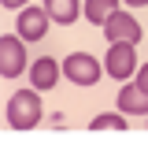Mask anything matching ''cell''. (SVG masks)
Masks as SVG:
<instances>
[{"mask_svg": "<svg viewBox=\"0 0 148 145\" xmlns=\"http://www.w3.org/2000/svg\"><path fill=\"white\" fill-rule=\"evenodd\" d=\"M41 123V89H18L8 101V127L11 130H30Z\"/></svg>", "mask_w": 148, "mask_h": 145, "instance_id": "6da1fadb", "label": "cell"}, {"mask_svg": "<svg viewBox=\"0 0 148 145\" xmlns=\"http://www.w3.org/2000/svg\"><path fill=\"white\" fill-rule=\"evenodd\" d=\"M104 71L111 78H119V82H126L130 74H137V45L133 41H111L108 56H104Z\"/></svg>", "mask_w": 148, "mask_h": 145, "instance_id": "7a4b0ae2", "label": "cell"}, {"mask_svg": "<svg viewBox=\"0 0 148 145\" xmlns=\"http://www.w3.org/2000/svg\"><path fill=\"white\" fill-rule=\"evenodd\" d=\"M63 74L74 86H96L104 71H100V60H92L89 52H71L63 60Z\"/></svg>", "mask_w": 148, "mask_h": 145, "instance_id": "3957f363", "label": "cell"}, {"mask_svg": "<svg viewBox=\"0 0 148 145\" xmlns=\"http://www.w3.org/2000/svg\"><path fill=\"white\" fill-rule=\"evenodd\" d=\"M26 71V49H22V37L4 34L0 37V74L4 78H18Z\"/></svg>", "mask_w": 148, "mask_h": 145, "instance_id": "277c9868", "label": "cell"}, {"mask_svg": "<svg viewBox=\"0 0 148 145\" xmlns=\"http://www.w3.org/2000/svg\"><path fill=\"white\" fill-rule=\"evenodd\" d=\"M48 22H52V15L45 11V8H22L18 11V22H15V34L22 37V41H41V37L48 34Z\"/></svg>", "mask_w": 148, "mask_h": 145, "instance_id": "5b68a950", "label": "cell"}, {"mask_svg": "<svg viewBox=\"0 0 148 145\" xmlns=\"http://www.w3.org/2000/svg\"><path fill=\"white\" fill-rule=\"evenodd\" d=\"M104 34H108V41H141V22L130 15V11H119V15H111L108 22H104Z\"/></svg>", "mask_w": 148, "mask_h": 145, "instance_id": "8992f818", "label": "cell"}, {"mask_svg": "<svg viewBox=\"0 0 148 145\" xmlns=\"http://www.w3.org/2000/svg\"><path fill=\"white\" fill-rule=\"evenodd\" d=\"M59 74H63V67L56 60H48V56H41V60H34V67H30V86L48 93V89H56Z\"/></svg>", "mask_w": 148, "mask_h": 145, "instance_id": "52a82bcc", "label": "cell"}, {"mask_svg": "<svg viewBox=\"0 0 148 145\" xmlns=\"http://www.w3.org/2000/svg\"><path fill=\"white\" fill-rule=\"evenodd\" d=\"M119 112L122 115H148V89H141L137 82L119 89Z\"/></svg>", "mask_w": 148, "mask_h": 145, "instance_id": "ba28073f", "label": "cell"}, {"mask_svg": "<svg viewBox=\"0 0 148 145\" xmlns=\"http://www.w3.org/2000/svg\"><path fill=\"white\" fill-rule=\"evenodd\" d=\"M45 11H48V15H52V22H59V26H71L74 19L82 15L78 0H45Z\"/></svg>", "mask_w": 148, "mask_h": 145, "instance_id": "9c48e42d", "label": "cell"}, {"mask_svg": "<svg viewBox=\"0 0 148 145\" xmlns=\"http://www.w3.org/2000/svg\"><path fill=\"white\" fill-rule=\"evenodd\" d=\"M111 15H119V0H85V19L92 26H104Z\"/></svg>", "mask_w": 148, "mask_h": 145, "instance_id": "30bf717a", "label": "cell"}, {"mask_svg": "<svg viewBox=\"0 0 148 145\" xmlns=\"http://www.w3.org/2000/svg\"><path fill=\"white\" fill-rule=\"evenodd\" d=\"M89 130H126V115L122 112H100L96 119H89Z\"/></svg>", "mask_w": 148, "mask_h": 145, "instance_id": "8fae6325", "label": "cell"}, {"mask_svg": "<svg viewBox=\"0 0 148 145\" xmlns=\"http://www.w3.org/2000/svg\"><path fill=\"white\" fill-rule=\"evenodd\" d=\"M133 82H137L141 89H148V63H141V71L133 74Z\"/></svg>", "mask_w": 148, "mask_h": 145, "instance_id": "7c38bea8", "label": "cell"}, {"mask_svg": "<svg viewBox=\"0 0 148 145\" xmlns=\"http://www.w3.org/2000/svg\"><path fill=\"white\" fill-rule=\"evenodd\" d=\"M0 4H4V8H8V11H22V8H30V0H0Z\"/></svg>", "mask_w": 148, "mask_h": 145, "instance_id": "4fadbf2b", "label": "cell"}, {"mask_svg": "<svg viewBox=\"0 0 148 145\" xmlns=\"http://www.w3.org/2000/svg\"><path fill=\"white\" fill-rule=\"evenodd\" d=\"M122 4H130V8H145L148 0H122Z\"/></svg>", "mask_w": 148, "mask_h": 145, "instance_id": "5bb4252c", "label": "cell"}]
</instances>
